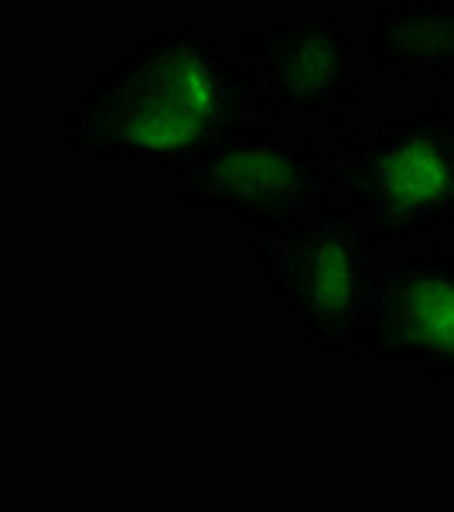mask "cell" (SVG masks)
Returning <instances> with one entry per match:
<instances>
[{"label": "cell", "instance_id": "cell-4", "mask_svg": "<svg viewBox=\"0 0 454 512\" xmlns=\"http://www.w3.org/2000/svg\"><path fill=\"white\" fill-rule=\"evenodd\" d=\"M246 250L304 345L325 355L359 352L369 274L379 246L342 205H332L284 236L246 239Z\"/></svg>", "mask_w": 454, "mask_h": 512}, {"label": "cell", "instance_id": "cell-5", "mask_svg": "<svg viewBox=\"0 0 454 512\" xmlns=\"http://www.w3.org/2000/svg\"><path fill=\"white\" fill-rule=\"evenodd\" d=\"M236 55L270 110L291 120L332 127L366 103L356 41L335 14L263 21L239 38Z\"/></svg>", "mask_w": 454, "mask_h": 512}, {"label": "cell", "instance_id": "cell-1", "mask_svg": "<svg viewBox=\"0 0 454 512\" xmlns=\"http://www.w3.org/2000/svg\"><path fill=\"white\" fill-rule=\"evenodd\" d=\"M263 110L267 99L216 28L164 24L89 79L65 110L62 140L72 161L168 178Z\"/></svg>", "mask_w": 454, "mask_h": 512}, {"label": "cell", "instance_id": "cell-6", "mask_svg": "<svg viewBox=\"0 0 454 512\" xmlns=\"http://www.w3.org/2000/svg\"><path fill=\"white\" fill-rule=\"evenodd\" d=\"M356 355L454 386V253L379 246Z\"/></svg>", "mask_w": 454, "mask_h": 512}, {"label": "cell", "instance_id": "cell-3", "mask_svg": "<svg viewBox=\"0 0 454 512\" xmlns=\"http://www.w3.org/2000/svg\"><path fill=\"white\" fill-rule=\"evenodd\" d=\"M328 171L342 205L376 246L454 226V158L441 127V106H420L376 134L349 120L328 130Z\"/></svg>", "mask_w": 454, "mask_h": 512}, {"label": "cell", "instance_id": "cell-8", "mask_svg": "<svg viewBox=\"0 0 454 512\" xmlns=\"http://www.w3.org/2000/svg\"><path fill=\"white\" fill-rule=\"evenodd\" d=\"M441 127H444V140H448V151L454 158V103L441 106Z\"/></svg>", "mask_w": 454, "mask_h": 512}, {"label": "cell", "instance_id": "cell-2", "mask_svg": "<svg viewBox=\"0 0 454 512\" xmlns=\"http://www.w3.org/2000/svg\"><path fill=\"white\" fill-rule=\"evenodd\" d=\"M332 127H311L267 106L161 181L195 209L219 212L260 236H284L335 205L328 171Z\"/></svg>", "mask_w": 454, "mask_h": 512}, {"label": "cell", "instance_id": "cell-7", "mask_svg": "<svg viewBox=\"0 0 454 512\" xmlns=\"http://www.w3.org/2000/svg\"><path fill=\"white\" fill-rule=\"evenodd\" d=\"M369 55L383 72L454 82V0H390L369 21Z\"/></svg>", "mask_w": 454, "mask_h": 512}]
</instances>
